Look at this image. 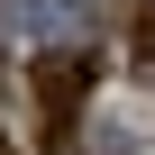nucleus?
<instances>
[{"label": "nucleus", "instance_id": "obj_2", "mask_svg": "<svg viewBox=\"0 0 155 155\" xmlns=\"http://www.w3.org/2000/svg\"><path fill=\"white\" fill-rule=\"evenodd\" d=\"M119 9H128V55L155 64V0H119Z\"/></svg>", "mask_w": 155, "mask_h": 155}, {"label": "nucleus", "instance_id": "obj_3", "mask_svg": "<svg viewBox=\"0 0 155 155\" xmlns=\"http://www.w3.org/2000/svg\"><path fill=\"white\" fill-rule=\"evenodd\" d=\"M28 28H46V37H64V28H82V18H73V0H28Z\"/></svg>", "mask_w": 155, "mask_h": 155}, {"label": "nucleus", "instance_id": "obj_1", "mask_svg": "<svg viewBox=\"0 0 155 155\" xmlns=\"http://www.w3.org/2000/svg\"><path fill=\"white\" fill-rule=\"evenodd\" d=\"M91 73H101V64H91V55H73V46L28 64V91H37V110H46V137L73 128V110H82V91H91Z\"/></svg>", "mask_w": 155, "mask_h": 155}]
</instances>
